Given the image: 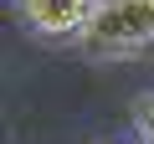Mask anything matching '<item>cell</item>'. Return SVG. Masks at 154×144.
<instances>
[{
	"label": "cell",
	"instance_id": "6da1fadb",
	"mask_svg": "<svg viewBox=\"0 0 154 144\" xmlns=\"http://www.w3.org/2000/svg\"><path fill=\"white\" fill-rule=\"evenodd\" d=\"M93 62H118L139 57L154 46V0H93L88 31L77 36Z\"/></svg>",
	"mask_w": 154,
	"mask_h": 144
},
{
	"label": "cell",
	"instance_id": "7a4b0ae2",
	"mask_svg": "<svg viewBox=\"0 0 154 144\" xmlns=\"http://www.w3.org/2000/svg\"><path fill=\"white\" fill-rule=\"evenodd\" d=\"M21 21L46 36V41H77L88 31V16H93V0H16Z\"/></svg>",
	"mask_w": 154,
	"mask_h": 144
},
{
	"label": "cell",
	"instance_id": "3957f363",
	"mask_svg": "<svg viewBox=\"0 0 154 144\" xmlns=\"http://www.w3.org/2000/svg\"><path fill=\"white\" fill-rule=\"evenodd\" d=\"M134 129H139L144 144H154V93H144V98L134 103Z\"/></svg>",
	"mask_w": 154,
	"mask_h": 144
}]
</instances>
